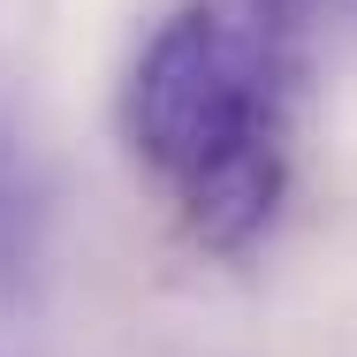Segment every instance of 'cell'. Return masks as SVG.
Wrapping results in <instances>:
<instances>
[{
  "instance_id": "6da1fadb",
  "label": "cell",
  "mask_w": 357,
  "mask_h": 357,
  "mask_svg": "<svg viewBox=\"0 0 357 357\" xmlns=\"http://www.w3.org/2000/svg\"><path fill=\"white\" fill-rule=\"evenodd\" d=\"M296 38L259 0H183L130 69V152L206 251H251L289 190Z\"/></svg>"
},
{
  "instance_id": "7a4b0ae2",
  "label": "cell",
  "mask_w": 357,
  "mask_h": 357,
  "mask_svg": "<svg viewBox=\"0 0 357 357\" xmlns=\"http://www.w3.org/2000/svg\"><path fill=\"white\" fill-rule=\"evenodd\" d=\"M31 251H38V183L23 144L0 130V282L31 274Z\"/></svg>"
}]
</instances>
